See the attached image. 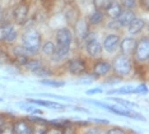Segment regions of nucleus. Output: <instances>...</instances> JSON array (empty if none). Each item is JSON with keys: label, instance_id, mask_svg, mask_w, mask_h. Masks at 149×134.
Here are the masks:
<instances>
[{"label": "nucleus", "instance_id": "15", "mask_svg": "<svg viewBox=\"0 0 149 134\" xmlns=\"http://www.w3.org/2000/svg\"><path fill=\"white\" fill-rule=\"evenodd\" d=\"M134 18H135V13L131 9H126V10H123V13L117 17L116 20L120 27H127Z\"/></svg>", "mask_w": 149, "mask_h": 134}, {"label": "nucleus", "instance_id": "24", "mask_svg": "<svg viewBox=\"0 0 149 134\" xmlns=\"http://www.w3.org/2000/svg\"><path fill=\"white\" fill-rule=\"evenodd\" d=\"M40 83L42 86H47V87H54V88H59V87H64L65 86V82L63 81H55V79H46V78H43V79L40 81Z\"/></svg>", "mask_w": 149, "mask_h": 134}, {"label": "nucleus", "instance_id": "9", "mask_svg": "<svg viewBox=\"0 0 149 134\" xmlns=\"http://www.w3.org/2000/svg\"><path fill=\"white\" fill-rule=\"evenodd\" d=\"M92 72L96 78L104 77V75H107L111 72V63H108L106 60H98L94 63Z\"/></svg>", "mask_w": 149, "mask_h": 134}, {"label": "nucleus", "instance_id": "29", "mask_svg": "<svg viewBox=\"0 0 149 134\" xmlns=\"http://www.w3.org/2000/svg\"><path fill=\"white\" fill-rule=\"evenodd\" d=\"M84 101H86V102H88V104L97 105L98 107H102V109H104V110H108V109H110V106H111V105L106 104V102H102V101H97V100H89V98H86V100H84Z\"/></svg>", "mask_w": 149, "mask_h": 134}, {"label": "nucleus", "instance_id": "1", "mask_svg": "<svg viewBox=\"0 0 149 134\" xmlns=\"http://www.w3.org/2000/svg\"><path fill=\"white\" fill-rule=\"evenodd\" d=\"M22 45L31 50L33 54H37L41 49V35L36 28H27L22 33Z\"/></svg>", "mask_w": 149, "mask_h": 134}, {"label": "nucleus", "instance_id": "5", "mask_svg": "<svg viewBox=\"0 0 149 134\" xmlns=\"http://www.w3.org/2000/svg\"><path fill=\"white\" fill-rule=\"evenodd\" d=\"M28 13H29V8L26 4H18L12 10V17L17 25L23 26L28 20Z\"/></svg>", "mask_w": 149, "mask_h": 134}, {"label": "nucleus", "instance_id": "42", "mask_svg": "<svg viewBox=\"0 0 149 134\" xmlns=\"http://www.w3.org/2000/svg\"><path fill=\"white\" fill-rule=\"evenodd\" d=\"M140 3L143 4V6L145 9H148V0H140Z\"/></svg>", "mask_w": 149, "mask_h": 134}, {"label": "nucleus", "instance_id": "21", "mask_svg": "<svg viewBox=\"0 0 149 134\" xmlns=\"http://www.w3.org/2000/svg\"><path fill=\"white\" fill-rule=\"evenodd\" d=\"M130 95L134 93V88L131 86H124V87H120L117 89H111V91L107 92L108 96H112V95Z\"/></svg>", "mask_w": 149, "mask_h": 134}, {"label": "nucleus", "instance_id": "17", "mask_svg": "<svg viewBox=\"0 0 149 134\" xmlns=\"http://www.w3.org/2000/svg\"><path fill=\"white\" fill-rule=\"evenodd\" d=\"M123 10H124V8L121 6V4H118L116 1H112L111 5L106 9V14L110 17L111 19H116L117 17L123 13Z\"/></svg>", "mask_w": 149, "mask_h": 134}, {"label": "nucleus", "instance_id": "12", "mask_svg": "<svg viewBox=\"0 0 149 134\" xmlns=\"http://www.w3.org/2000/svg\"><path fill=\"white\" fill-rule=\"evenodd\" d=\"M74 28H75V35L79 40H86V37L89 35V23L86 19H78Z\"/></svg>", "mask_w": 149, "mask_h": 134}, {"label": "nucleus", "instance_id": "39", "mask_svg": "<svg viewBox=\"0 0 149 134\" xmlns=\"http://www.w3.org/2000/svg\"><path fill=\"white\" fill-rule=\"evenodd\" d=\"M92 121H96V123H100V124H108V120H103V119H89Z\"/></svg>", "mask_w": 149, "mask_h": 134}, {"label": "nucleus", "instance_id": "20", "mask_svg": "<svg viewBox=\"0 0 149 134\" xmlns=\"http://www.w3.org/2000/svg\"><path fill=\"white\" fill-rule=\"evenodd\" d=\"M42 61L40 60V59H33V58H28V59L26 60V63H24V67H26V69L27 70H29V72H33V70H36V69H38L40 67H42Z\"/></svg>", "mask_w": 149, "mask_h": 134}, {"label": "nucleus", "instance_id": "23", "mask_svg": "<svg viewBox=\"0 0 149 134\" xmlns=\"http://www.w3.org/2000/svg\"><path fill=\"white\" fill-rule=\"evenodd\" d=\"M33 74L36 75L37 78H41V79H43V78H50L52 75V72L49 69V68H45L42 65V67H40L38 69L33 70Z\"/></svg>", "mask_w": 149, "mask_h": 134}, {"label": "nucleus", "instance_id": "32", "mask_svg": "<svg viewBox=\"0 0 149 134\" xmlns=\"http://www.w3.org/2000/svg\"><path fill=\"white\" fill-rule=\"evenodd\" d=\"M134 93H148V87L145 84H139L136 86V88H134Z\"/></svg>", "mask_w": 149, "mask_h": 134}, {"label": "nucleus", "instance_id": "30", "mask_svg": "<svg viewBox=\"0 0 149 134\" xmlns=\"http://www.w3.org/2000/svg\"><path fill=\"white\" fill-rule=\"evenodd\" d=\"M17 37H18V32H17L15 28H13L10 32H9V35H8V37H6L5 42H6V43H13V42H14V41L17 40Z\"/></svg>", "mask_w": 149, "mask_h": 134}, {"label": "nucleus", "instance_id": "4", "mask_svg": "<svg viewBox=\"0 0 149 134\" xmlns=\"http://www.w3.org/2000/svg\"><path fill=\"white\" fill-rule=\"evenodd\" d=\"M86 40H87V45H86L87 53L92 58H98L101 55V53H102V45H101V42L97 40L94 33H91V32L86 37Z\"/></svg>", "mask_w": 149, "mask_h": 134}, {"label": "nucleus", "instance_id": "38", "mask_svg": "<svg viewBox=\"0 0 149 134\" xmlns=\"http://www.w3.org/2000/svg\"><path fill=\"white\" fill-rule=\"evenodd\" d=\"M22 106V109H24L26 111H29V112H33V110H35V107L33 106H31V105H21Z\"/></svg>", "mask_w": 149, "mask_h": 134}, {"label": "nucleus", "instance_id": "2", "mask_svg": "<svg viewBox=\"0 0 149 134\" xmlns=\"http://www.w3.org/2000/svg\"><path fill=\"white\" fill-rule=\"evenodd\" d=\"M111 69L120 77H126V75H130L131 70H133V63L129 56L120 54L113 58L112 63H111Z\"/></svg>", "mask_w": 149, "mask_h": 134}, {"label": "nucleus", "instance_id": "19", "mask_svg": "<svg viewBox=\"0 0 149 134\" xmlns=\"http://www.w3.org/2000/svg\"><path fill=\"white\" fill-rule=\"evenodd\" d=\"M104 20V14L102 10H94L92 14L89 15V20H88V23H89V26H98L101 25Z\"/></svg>", "mask_w": 149, "mask_h": 134}, {"label": "nucleus", "instance_id": "11", "mask_svg": "<svg viewBox=\"0 0 149 134\" xmlns=\"http://www.w3.org/2000/svg\"><path fill=\"white\" fill-rule=\"evenodd\" d=\"M135 43H136V40H135L134 37H125V39L120 40L118 47H120V50H121V54L126 55V56L133 55V51L135 49Z\"/></svg>", "mask_w": 149, "mask_h": 134}, {"label": "nucleus", "instance_id": "3", "mask_svg": "<svg viewBox=\"0 0 149 134\" xmlns=\"http://www.w3.org/2000/svg\"><path fill=\"white\" fill-rule=\"evenodd\" d=\"M134 60L136 63L141 64L145 63L149 59V40L148 36H143L139 41L135 43V49L133 51Z\"/></svg>", "mask_w": 149, "mask_h": 134}, {"label": "nucleus", "instance_id": "45", "mask_svg": "<svg viewBox=\"0 0 149 134\" xmlns=\"http://www.w3.org/2000/svg\"><path fill=\"white\" fill-rule=\"evenodd\" d=\"M0 15H1V10H0Z\"/></svg>", "mask_w": 149, "mask_h": 134}, {"label": "nucleus", "instance_id": "41", "mask_svg": "<svg viewBox=\"0 0 149 134\" xmlns=\"http://www.w3.org/2000/svg\"><path fill=\"white\" fill-rule=\"evenodd\" d=\"M121 79H120V78H118V79H111V78H110V79H107L106 82H108V83H117V82H120Z\"/></svg>", "mask_w": 149, "mask_h": 134}, {"label": "nucleus", "instance_id": "8", "mask_svg": "<svg viewBox=\"0 0 149 134\" xmlns=\"http://www.w3.org/2000/svg\"><path fill=\"white\" fill-rule=\"evenodd\" d=\"M120 36L118 35H115V33H110L104 37L103 40V43H102V49H104L108 54L111 53H115L116 49L118 47V43H120Z\"/></svg>", "mask_w": 149, "mask_h": 134}, {"label": "nucleus", "instance_id": "35", "mask_svg": "<svg viewBox=\"0 0 149 134\" xmlns=\"http://www.w3.org/2000/svg\"><path fill=\"white\" fill-rule=\"evenodd\" d=\"M107 28H108V29H118V28H121V27L118 26L117 20L113 19L112 22H108V23H107Z\"/></svg>", "mask_w": 149, "mask_h": 134}, {"label": "nucleus", "instance_id": "44", "mask_svg": "<svg viewBox=\"0 0 149 134\" xmlns=\"http://www.w3.org/2000/svg\"><path fill=\"white\" fill-rule=\"evenodd\" d=\"M1 101H3V98H0V102H1Z\"/></svg>", "mask_w": 149, "mask_h": 134}, {"label": "nucleus", "instance_id": "34", "mask_svg": "<svg viewBox=\"0 0 149 134\" xmlns=\"http://www.w3.org/2000/svg\"><path fill=\"white\" fill-rule=\"evenodd\" d=\"M29 121H36V123H41V124H49V121L42 118H37V116H28Z\"/></svg>", "mask_w": 149, "mask_h": 134}, {"label": "nucleus", "instance_id": "43", "mask_svg": "<svg viewBox=\"0 0 149 134\" xmlns=\"http://www.w3.org/2000/svg\"><path fill=\"white\" fill-rule=\"evenodd\" d=\"M1 121H3V119H1V115H0V124H1Z\"/></svg>", "mask_w": 149, "mask_h": 134}, {"label": "nucleus", "instance_id": "40", "mask_svg": "<svg viewBox=\"0 0 149 134\" xmlns=\"http://www.w3.org/2000/svg\"><path fill=\"white\" fill-rule=\"evenodd\" d=\"M93 79L92 78H88V79H80V81H78V83H92Z\"/></svg>", "mask_w": 149, "mask_h": 134}, {"label": "nucleus", "instance_id": "26", "mask_svg": "<svg viewBox=\"0 0 149 134\" xmlns=\"http://www.w3.org/2000/svg\"><path fill=\"white\" fill-rule=\"evenodd\" d=\"M111 101L116 102L120 106H124V107L126 109H133V107H138V105L135 104V102H131V101H127V100H124V98H118V97H110Z\"/></svg>", "mask_w": 149, "mask_h": 134}, {"label": "nucleus", "instance_id": "22", "mask_svg": "<svg viewBox=\"0 0 149 134\" xmlns=\"http://www.w3.org/2000/svg\"><path fill=\"white\" fill-rule=\"evenodd\" d=\"M13 28H14V26H13L12 23H5V25L0 26V42H5L9 32H10Z\"/></svg>", "mask_w": 149, "mask_h": 134}, {"label": "nucleus", "instance_id": "27", "mask_svg": "<svg viewBox=\"0 0 149 134\" xmlns=\"http://www.w3.org/2000/svg\"><path fill=\"white\" fill-rule=\"evenodd\" d=\"M112 1L113 0H93V5L97 10H102L103 12V10H106L111 5Z\"/></svg>", "mask_w": 149, "mask_h": 134}, {"label": "nucleus", "instance_id": "25", "mask_svg": "<svg viewBox=\"0 0 149 134\" xmlns=\"http://www.w3.org/2000/svg\"><path fill=\"white\" fill-rule=\"evenodd\" d=\"M55 47H56V45L52 41H46L43 45H41V50L46 56H51L54 54V51H55Z\"/></svg>", "mask_w": 149, "mask_h": 134}, {"label": "nucleus", "instance_id": "36", "mask_svg": "<svg viewBox=\"0 0 149 134\" xmlns=\"http://www.w3.org/2000/svg\"><path fill=\"white\" fill-rule=\"evenodd\" d=\"M70 107L74 109V110H77V111H82V112H87V114H89V110H87L84 107H78V106H74V105H72Z\"/></svg>", "mask_w": 149, "mask_h": 134}, {"label": "nucleus", "instance_id": "14", "mask_svg": "<svg viewBox=\"0 0 149 134\" xmlns=\"http://www.w3.org/2000/svg\"><path fill=\"white\" fill-rule=\"evenodd\" d=\"M27 101L29 104H33V105H40V106H43V107H47V109H52V110H64L66 107V105H61V104H57V102H54V101H45V100H35V98H28Z\"/></svg>", "mask_w": 149, "mask_h": 134}, {"label": "nucleus", "instance_id": "13", "mask_svg": "<svg viewBox=\"0 0 149 134\" xmlns=\"http://www.w3.org/2000/svg\"><path fill=\"white\" fill-rule=\"evenodd\" d=\"M69 53H70V46H60V45H56L55 51L51 55V59L54 63H60V61L66 59Z\"/></svg>", "mask_w": 149, "mask_h": 134}, {"label": "nucleus", "instance_id": "33", "mask_svg": "<svg viewBox=\"0 0 149 134\" xmlns=\"http://www.w3.org/2000/svg\"><path fill=\"white\" fill-rule=\"evenodd\" d=\"M102 92H103L102 88H91V89H87L86 91V95L92 96V95H97V93H102Z\"/></svg>", "mask_w": 149, "mask_h": 134}, {"label": "nucleus", "instance_id": "18", "mask_svg": "<svg viewBox=\"0 0 149 134\" xmlns=\"http://www.w3.org/2000/svg\"><path fill=\"white\" fill-rule=\"evenodd\" d=\"M12 53L13 55L17 58V56H22V58H31L33 56V54L31 50H28L26 46H23V45H18V46H13L12 47Z\"/></svg>", "mask_w": 149, "mask_h": 134}, {"label": "nucleus", "instance_id": "6", "mask_svg": "<svg viewBox=\"0 0 149 134\" xmlns=\"http://www.w3.org/2000/svg\"><path fill=\"white\" fill-rule=\"evenodd\" d=\"M66 69L69 73H72L74 75H79L83 74L84 72L87 70V64L84 59L82 58H74V59H70L66 61Z\"/></svg>", "mask_w": 149, "mask_h": 134}, {"label": "nucleus", "instance_id": "16", "mask_svg": "<svg viewBox=\"0 0 149 134\" xmlns=\"http://www.w3.org/2000/svg\"><path fill=\"white\" fill-rule=\"evenodd\" d=\"M144 27H145V22H144V19H141V18H135L130 22V25L127 26V28H129V33L130 35H138V33H140L141 31L144 29Z\"/></svg>", "mask_w": 149, "mask_h": 134}, {"label": "nucleus", "instance_id": "28", "mask_svg": "<svg viewBox=\"0 0 149 134\" xmlns=\"http://www.w3.org/2000/svg\"><path fill=\"white\" fill-rule=\"evenodd\" d=\"M138 5V1L136 0H121V6L124 9H135Z\"/></svg>", "mask_w": 149, "mask_h": 134}, {"label": "nucleus", "instance_id": "10", "mask_svg": "<svg viewBox=\"0 0 149 134\" xmlns=\"http://www.w3.org/2000/svg\"><path fill=\"white\" fill-rule=\"evenodd\" d=\"M12 132L15 134H29L33 133V126L27 120H17L12 124Z\"/></svg>", "mask_w": 149, "mask_h": 134}, {"label": "nucleus", "instance_id": "7", "mask_svg": "<svg viewBox=\"0 0 149 134\" xmlns=\"http://www.w3.org/2000/svg\"><path fill=\"white\" fill-rule=\"evenodd\" d=\"M56 42L60 46H70L73 42V33L66 27L56 31Z\"/></svg>", "mask_w": 149, "mask_h": 134}, {"label": "nucleus", "instance_id": "37", "mask_svg": "<svg viewBox=\"0 0 149 134\" xmlns=\"http://www.w3.org/2000/svg\"><path fill=\"white\" fill-rule=\"evenodd\" d=\"M107 133H108V134H113V133H124V130L121 129V128H113V129L107 130Z\"/></svg>", "mask_w": 149, "mask_h": 134}, {"label": "nucleus", "instance_id": "31", "mask_svg": "<svg viewBox=\"0 0 149 134\" xmlns=\"http://www.w3.org/2000/svg\"><path fill=\"white\" fill-rule=\"evenodd\" d=\"M41 96H45V97H52V98H60V100H65V101H74L73 98L66 97V96H60V95H51V93H42Z\"/></svg>", "mask_w": 149, "mask_h": 134}]
</instances>
